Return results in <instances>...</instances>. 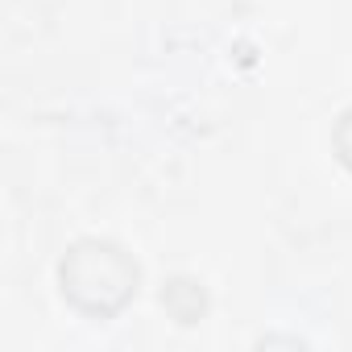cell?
<instances>
[{
    "instance_id": "1",
    "label": "cell",
    "mask_w": 352,
    "mask_h": 352,
    "mask_svg": "<svg viewBox=\"0 0 352 352\" xmlns=\"http://www.w3.org/2000/svg\"><path fill=\"white\" fill-rule=\"evenodd\" d=\"M63 294L87 315H116L137 294V265L108 241H83L63 257Z\"/></svg>"
},
{
    "instance_id": "2",
    "label": "cell",
    "mask_w": 352,
    "mask_h": 352,
    "mask_svg": "<svg viewBox=\"0 0 352 352\" xmlns=\"http://www.w3.org/2000/svg\"><path fill=\"white\" fill-rule=\"evenodd\" d=\"M336 149H340V162L352 170V108L340 116V124H336Z\"/></svg>"
}]
</instances>
